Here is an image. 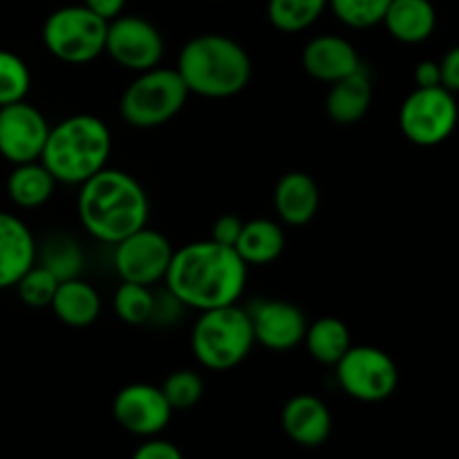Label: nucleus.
<instances>
[{
	"instance_id": "nucleus-15",
	"label": "nucleus",
	"mask_w": 459,
	"mask_h": 459,
	"mask_svg": "<svg viewBox=\"0 0 459 459\" xmlns=\"http://www.w3.org/2000/svg\"><path fill=\"white\" fill-rule=\"evenodd\" d=\"M36 240L21 218L0 211V290L16 287L36 264Z\"/></svg>"
},
{
	"instance_id": "nucleus-19",
	"label": "nucleus",
	"mask_w": 459,
	"mask_h": 459,
	"mask_svg": "<svg viewBox=\"0 0 459 459\" xmlns=\"http://www.w3.org/2000/svg\"><path fill=\"white\" fill-rule=\"evenodd\" d=\"M318 204H321V193L307 173L294 170L278 179L276 191H273V209L285 224L303 227L312 222Z\"/></svg>"
},
{
	"instance_id": "nucleus-34",
	"label": "nucleus",
	"mask_w": 459,
	"mask_h": 459,
	"mask_svg": "<svg viewBox=\"0 0 459 459\" xmlns=\"http://www.w3.org/2000/svg\"><path fill=\"white\" fill-rule=\"evenodd\" d=\"M134 459H182V451L166 439H148L134 451Z\"/></svg>"
},
{
	"instance_id": "nucleus-18",
	"label": "nucleus",
	"mask_w": 459,
	"mask_h": 459,
	"mask_svg": "<svg viewBox=\"0 0 459 459\" xmlns=\"http://www.w3.org/2000/svg\"><path fill=\"white\" fill-rule=\"evenodd\" d=\"M372 103V76L366 65H359L343 79L334 81L327 92L325 110L334 124L352 126L368 115Z\"/></svg>"
},
{
	"instance_id": "nucleus-13",
	"label": "nucleus",
	"mask_w": 459,
	"mask_h": 459,
	"mask_svg": "<svg viewBox=\"0 0 459 459\" xmlns=\"http://www.w3.org/2000/svg\"><path fill=\"white\" fill-rule=\"evenodd\" d=\"M112 415L124 430L137 437H155L169 426L173 408L161 388L151 384H130L117 393Z\"/></svg>"
},
{
	"instance_id": "nucleus-2",
	"label": "nucleus",
	"mask_w": 459,
	"mask_h": 459,
	"mask_svg": "<svg viewBox=\"0 0 459 459\" xmlns=\"http://www.w3.org/2000/svg\"><path fill=\"white\" fill-rule=\"evenodd\" d=\"M79 186L76 213L92 238L106 245H117L146 227L151 204L143 186L133 175L101 169Z\"/></svg>"
},
{
	"instance_id": "nucleus-12",
	"label": "nucleus",
	"mask_w": 459,
	"mask_h": 459,
	"mask_svg": "<svg viewBox=\"0 0 459 459\" xmlns=\"http://www.w3.org/2000/svg\"><path fill=\"white\" fill-rule=\"evenodd\" d=\"M48 134V119L25 99L0 106V155L13 166L40 160Z\"/></svg>"
},
{
	"instance_id": "nucleus-27",
	"label": "nucleus",
	"mask_w": 459,
	"mask_h": 459,
	"mask_svg": "<svg viewBox=\"0 0 459 459\" xmlns=\"http://www.w3.org/2000/svg\"><path fill=\"white\" fill-rule=\"evenodd\" d=\"M152 303H155V294L151 291V287L128 281L121 282L119 290L115 291V299H112L117 316L128 323V325H146V323H151Z\"/></svg>"
},
{
	"instance_id": "nucleus-24",
	"label": "nucleus",
	"mask_w": 459,
	"mask_h": 459,
	"mask_svg": "<svg viewBox=\"0 0 459 459\" xmlns=\"http://www.w3.org/2000/svg\"><path fill=\"white\" fill-rule=\"evenodd\" d=\"M305 345L314 361L323 366H336L343 359V354L352 348V336L348 325L334 316L318 318L316 323L305 332Z\"/></svg>"
},
{
	"instance_id": "nucleus-1",
	"label": "nucleus",
	"mask_w": 459,
	"mask_h": 459,
	"mask_svg": "<svg viewBox=\"0 0 459 459\" xmlns=\"http://www.w3.org/2000/svg\"><path fill=\"white\" fill-rule=\"evenodd\" d=\"M164 282L186 307L197 312L224 307L245 294L247 263L233 247L215 240L193 242L173 251Z\"/></svg>"
},
{
	"instance_id": "nucleus-4",
	"label": "nucleus",
	"mask_w": 459,
	"mask_h": 459,
	"mask_svg": "<svg viewBox=\"0 0 459 459\" xmlns=\"http://www.w3.org/2000/svg\"><path fill=\"white\" fill-rule=\"evenodd\" d=\"M110 151L108 126L94 115H74L49 128L40 161L56 182L83 184L106 169Z\"/></svg>"
},
{
	"instance_id": "nucleus-36",
	"label": "nucleus",
	"mask_w": 459,
	"mask_h": 459,
	"mask_svg": "<svg viewBox=\"0 0 459 459\" xmlns=\"http://www.w3.org/2000/svg\"><path fill=\"white\" fill-rule=\"evenodd\" d=\"M415 83L417 88H435V85H442V70H439V63L421 61L415 70Z\"/></svg>"
},
{
	"instance_id": "nucleus-37",
	"label": "nucleus",
	"mask_w": 459,
	"mask_h": 459,
	"mask_svg": "<svg viewBox=\"0 0 459 459\" xmlns=\"http://www.w3.org/2000/svg\"><path fill=\"white\" fill-rule=\"evenodd\" d=\"M85 7L101 16L103 21H112V18L121 16L126 7V0H83Z\"/></svg>"
},
{
	"instance_id": "nucleus-31",
	"label": "nucleus",
	"mask_w": 459,
	"mask_h": 459,
	"mask_svg": "<svg viewBox=\"0 0 459 459\" xmlns=\"http://www.w3.org/2000/svg\"><path fill=\"white\" fill-rule=\"evenodd\" d=\"M161 393H164L166 402L173 411H188V408L197 406V402L204 394V381L197 372L178 370L166 377Z\"/></svg>"
},
{
	"instance_id": "nucleus-32",
	"label": "nucleus",
	"mask_w": 459,
	"mask_h": 459,
	"mask_svg": "<svg viewBox=\"0 0 459 459\" xmlns=\"http://www.w3.org/2000/svg\"><path fill=\"white\" fill-rule=\"evenodd\" d=\"M184 307H186V305H184L182 300L173 294V291L164 290L161 294L155 296L151 323L152 325H173L175 321H179Z\"/></svg>"
},
{
	"instance_id": "nucleus-5",
	"label": "nucleus",
	"mask_w": 459,
	"mask_h": 459,
	"mask_svg": "<svg viewBox=\"0 0 459 459\" xmlns=\"http://www.w3.org/2000/svg\"><path fill=\"white\" fill-rule=\"evenodd\" d=\"M254 343L249 312L238 307V303L204 309L193 325V354L209 370L224 372L240 366Z\"/></svg>"
},
{
	"instance_id": "nucleus-7",
	"label": "nucleus",
	"mask_w": 459,
	"mask_h": 459,
	"mask_svg": "<svg viewBox=\"0 0 459 459\" xmlns=\"http://www.w3.org/2000/svg\"><path fill=\"white\" fill-rule=\"evenodd\" d=\"M108 21L85 4L61 7L43 25V45L52 56L70 65H83L106 52Z\"/></svg>"
},
{
	"instance_id": "nucleus-21",
	"label": "nucleus",
	"mask_w": 459,
	"mask_h": 459,
	"mask_svg": "<svg viewBox=\"0 0 459 459\" xmlns=\"http://www.w3.org/2000/svg\"><path fill=\"white\" fill-rule=\"evenodd\" d=\"M58 321L70 327H88L101 314V296L90 282L81 278L61 281L54 294L52 305Z\"/></svg>"
},
{
	"instance_id": "nucleus-3",
	"label": "nucleus",
	"mask_w": 459,
	"mask_h": 459,
	"mask_svg": "<svg viewBox=\"0 0 459 459\" xmlns=\"http://www.w3.org/2000/svg\"><path fill=\"white\" fill-rule=\"evenodd\" d=\"M175 70L184 79L188 92L206 99H229L249 83L251 58L233 39L204 34L184 45Z\"/></svg>"
},
{
	"instance_id": "nucleus-8",
	"label": "nucleus",
	"mask_w": 459,
	"mask_h": 459,
	"mask_svg": "<svg viewBox=\"0 0 459 459\" xmlns=\"http://www.w3.org/2000/svg\"><path fill=\"white\" fill-rule=\"evenodd\" d=\"M457 101L444 85L417 88L399 110V128L417 146H437L446 142L457 126Z\"/></svg>"
},
{
	"instance_id": "nucleus-6",
	"label": "nucleus",
	"mask_w": 459,
	"mask_h": 459,
	"mask_svg": "<svg viewBox=\"0 0 459 459\" xmlns=\"http://www.w3.org/2000/svg\"><path fill=\"white\" fill-rule=\"evenodd\" d=\"M188 94L191 92L178 70L157 65L139 72L137 79L126 88L119 112L126 124L134 128H157L179 115Z\"/></svg>"
},
{
	"instance_id": "nucleus-9",
	"label": "nucleus",
	"mask_w": 459,
	"mask_h": 459,
	"mask_svg": "<svg viewBox=\"0 0 459 459\" xmlns=\"http://www.w3.org/2000/svg\"><path fill=\"white\" fill-rule=\"evenodd\" d=\"M336 381L357 402L377 403L397 390L399 370L390 354L372 345H352L336 363Z\"/></svg>"
},
{
	"instance_id": "nucleus-30",
	"label": "nucleus",
	"mask_w": 459,
	"mask_h": 459,
	"mask_svg": "<svg viewBox=\"0 0 459 459\" xmlns=\"http://www.w3.org/2000/svg\"><path fill=\"white\" fill-rule=\"evenodd\" d=\"M58 278L54 276L49 269H45L43 264H34L31 269H27L25 276L16 282L18 296H21L22 303L27 307H49L52 305L54 294H56Z\"/></svg>"
},
{
	"instance_id": "nucleus-26",
	"label": "nucleus",
	"mask_w": 459,
	"mask_h": 459,
	"mask_svg": "<svg viewBox=\"0 0 459 459\" xmlns=\"http://www.w3.org/2000/svg\"><path fill=\"white\" fill-rule=\"evenodd\" d=\"M325 7L327 0H269L267 13L278 31L299 34L312 27L323 16Z\"/></svg>"
},
{
	"instance_id": "nucleus-33",
	"label": "nucleus",
	"mask_w": 459,
	"mask_h": 459,
	"mask_svg": "<svg viewBox=\"0 0 459 459\" xmlns=\"http://www.w3.org/2000/svg\"><path fill=\"white\" fill-rule=\"evenodd\" d=\"M242 220L236 218V215H222V218L215 220L213 233H211V240L220 242V245L236 247L238 238H240L242 231Z\"/></svg>"
},
{
	"instance_id": "nucleus-35",
	"label": "nucleus",
	"mask_w": 459,
	"mask_h": 459,
	"mask_svg": "<svg viewBox=\"0 0 459 459\" xmlns=\"http://www.w3.org/2000/svg\"><path fill=\"white\" fill-rule=\"evenodd\" d=\"M439 70H442L444 88L451 90V92H459V45L444 54V58L439 61Z\"/></svg>"
},
{
	"instance_id": "nucleus-14",
	"label": "nucleus",
	"mask_w": 459,
	"mask_h": 459,
	"mask_svg": "<svg viewBox=\"0 0 459 459\" xmlns=\"http://www.w3.org/2000/svg\"><path fill=\"white\" fill-rule=\"evenodd\" d=\"M255 343L273 352H287L303 343L305 314L287 300H260L249 309Z\"/></svg>"
},
{
	"instance_id": "nucleus-29",
	"label": "nucleus",
	"mask_w": 459,
	"mask_h": 459,
	"mask_svg": "<svg viewBox=\"0 0 459 459\" xmlns=\"http://www.w3.org/2000/svg\"><path fill=\"white\" fill-rule=\"evenodd\" d=\"M31 74L25 61L13 52L0 49V106L22 101L30 92Z\"/></svg>"
},
{
	"instance_id": "nucleus-10",
	"label": "nucleus",
	"mask_w": 459,
	"mask_h": 459,
	"mask_svg": "<svg viewBox=\"0 0 459 459\" xmlns=\"http://www.w3.org/2000/svg\"><path fill=\"white\" fill-rule=\"evenodd\" d=\"M106 52L117 65L139 74L160 65L164 58V39L146 18L117 16L108 21Z\"/></svg>"
},
{
	"instance_id": "nucleus-20",
	"label": "nucleus",
	"mask_w": 459,
	"mask_h": 459,
	"mask_svg": "<svg viewBox=\"0 0 459 459\" xmlns=\"http://www.w3.org/2000/svg\"><path fill=\"white\" fill-rule=\"evenodd\" d=\"M381 22L399 43H421L435 31L437 13L430 0H390Z\"/></svg>"
},
{
	"instance_id": "nucleus-11",
	"label": "nucleus",
	"mask_w": 459,
	"mask_h": 459,
	"mask_svg": "<svg viewBox=\"0 0 459 459\" xmlns=\"http://www.w3.org/2000/svg\"><path fill=\"white\" fill-rule=\"evenodd\" d=\"M173 245L155 229L142 227L115 245V269L121 281L152 287L164 281L173 258Z\"/></svg>"
},
{
	"instance_id": "nucleus-17",
	"label": "nucleus",
	"mask_w": 459,
	"mask_h": 459,
	"mask_svg": "<svg viewBox=\"0 0 459 459\" xmlns=\"http://www.w3.org/2000/svg\"><path fill=\"white\" fill-rule=\"evenodd\" d=\"M361 65L357 49L343 36L323 34L309 40L303 49V67L312 79L334 83Z\"/></svg>"
},
{
	"instance_id": "nucleus-25",
	"label": "nucleus",
	"mask_w": 459,
	"mask_h": 459,
	"mask_svg": "<svg viewBox=\"0 0 459 459\" xmlns=\"http://www.w3.org/2000/svg\"><path fill=\"white\" fill-rule=\"evenodd\" d=\"M36 260L43 264L45 269L54 273L61 281H70V278H79L83 272V249L79 242L65 233H54L45 240L40 251L36 249Z\"/></svg>"
},
{
	"instance_id": "nucleus-28",
	"label": "nucleus",
	"mask_w": 459,
	"mask_h": 459,
	"mask_svg": "<svg viewBox=\"0 0 459 459\" xmlns=\"http://www.w3.org/2000/svg\"><path fill=\"white\" fill-rule=\"evenodd\" d=\"M390 0H327L334 16L352 30H368L379 25L388 12Z\"/></svg>"
},
{
	"instance_id": "nucleus-23",
	"label": "nucleus",
	"mask_w": 459,
	"mask_h": 459,
	"mask_svg": "<svg viewBox=\"0 0 459 459\" xmlns=\"http://www.w3.org/2000/svg\"><path fill=\"white\" fill-rule=\"evenodd\" d=\"M56 179L40 160L16 164L7 179V195L21 209H36L52 197Z\"/></svg>"
},
{
	"instance_id": "nucleus-16",
	"label": "nucleus",
	"mask_w": 459,
	"mask_h": 459,
	"mask_svg": "<svg viewBox=\"0 0 459 459\" xmlns=\"http://www.w3.org/2000/svg\"><path fill=\"white\" fill-rule=\"evenodd\" d=\"M282 430L294 444L316 448L332 433V415L325 403L314 394H296L282 408Z\"/></svg>"
},
{
	"instance_id": "nucleus-22",
	"label": "nucleus",
	"mask_w": 459,
	"mask_h": 459,
	"mask_svg": "<svg viewBox=\"0 0 459 459\" xmlns=\"http://www.w3.org/2000/svg\"><path fill=\"white\" fill-rule=\"evenodd\" d=\"M233 249L245 260L247 267L249 264H255V267L272 264L273 260L281 258L282 249H285V231L273 220H251V222L242 224L240 238Z\"/></svg>"
}]
</instances>
